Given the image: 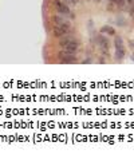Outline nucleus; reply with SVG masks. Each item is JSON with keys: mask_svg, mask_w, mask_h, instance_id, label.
<instances>
[{"mask_svg": "<svg viewBox=\"0 0 134 158\" xmlns=\"http://www.w3.org/2000/svg\"><path fill=\"white\" fill-rule=\"evenodd\" d=\"M59 46H60V48L64 50V51L77 52L78 47H79V43H78V40L74 38L71 34H67V35L62 36V38L59 39Z\"/></svg>", "mask_w": 134, "mask_h": 158, "instance_id": "1", "label": "nucleus"}, {"mask_svg": "<svg viewBox=\"0 0 134 158\" xmlns=\"http://www.w3.org/2000/svg\"><path fill=\"white\" fill-rule=\"evenodd\" d=\"M54 7H55V10H57V12L59 15H63V16L70 18V19H73L74 18V15L70 10V7H68V4H66L63 0H55Z\"/></svg>", "mask_w": 134, "mask_h": 158, "instance_id": "2", "label": "nucleus"}, {"mask_svg": "<svg viewBox=\"0 0 134 158\" xmlns=\"http://www.w3.org/2000/svg\"><path fill=\"white\" fill-rule=\"evenodd\" d=\"M58 58H59V60H60V63H75V62H77L75 52L64 51V50H62V51L59 52Z\"/></svg>", "mask_w": 134, "mask_h": 158, "instance_id": "3", "label": "nucleus"}, {"mask_svg": "<svg viewBox=\"0 0 134 158\" xmlns=\"http://www.w3.org/2000/svg\"><path fill=\"white\" fill-rule=\"evenodd\" d=\"M115 56L118 59H122L125 56V47H123V42L121 38H115Z\"/></svg>", "mask_w": 134, "mask_h": 158, "instance_id": "4", "label": "nucleus"}, {"mask_svg": "<svg viewBox=\"0 0 134 158\" xmlns=\"http://www.w3.org/2000/svg\"><path fill=\"white\" fill-rule=\"evenodd\" d=\"M71 30L70 27H63V26H55V28L52 30V35L57 36V38H62V36L70 34Z\"/></svg>", "mask_w": 134, "mask_h": 158, "instance_id": "5", "label": "nucleus"}, {"mask_svg": "<svg viewBox=\"0 0 134 158\" xmlns=\"http://www.w3.org/2000/svg\"><path fill=\"white\" fill-rule=\"evenodd\" d=\"M54 23L55 26H63V27H70V21L66 16L63 15H58V16L54 18Z\"/></svg>", "mask_w": 134, "mask_h": 158, "instance_id": "6", "label": "nucleus"}, {"mask_svg": "<svg viewBox=\"0 0 134 158\" xmlns=\"http://www.w3.org/2000/svg\"><path fill=\"white\" fill-rule=\"evenodd\" d=\"M101 32H107L109 35H114V34H115V31H114L113 28H111V27H102Z\"/></svg>", "mask_w": 134, "mask_h": 158, "instance_id": "7", "label": "nucleus"}, {"mask_svg": "<svg viewBox=\"0 0 134 158\" xmlns=\"http://www.w3.org/2000/svg\"><path fill=\"white\" fill-rule=\"evenodd\" d=\"M63 2L68 5H77L78 4V0H63Z\"/></svg>", "mask_w": 134, "mask_h": 158, "instance_id": "8", "label": "nucleus"}, {"mask_svg": "<svg viewBox=\"0 0 134 158\" xmlns=\"http://www.w3.org/2000/svg\"><path fill=\"white\" fill-rule=\"evenodd\" d=\"M126 3H130V4H134V0H125Z\"/></svg>", "mask_w": 134, "mask_h": 158, "instance_id": "9", "label": "nucleus"}]
</instances>
